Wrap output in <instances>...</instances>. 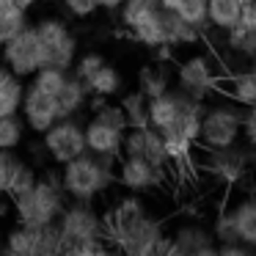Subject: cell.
Listing matches in <instances>:
<instances>
[{
  "instance_id": "27",
  "label": "cell",
  "mask_w": 256,
  "mask_h": 256,
  "mask_svg": "<svg viewBox=\"0 0 256 256\" xmlns=\"http://www.w3.org/2000/svg\"><path fill=\"white\" fill-rule=\"evenodd\" d=\"M168 88H171V74L166 72L162 64H146V66H140V72H138V91H144V94L152 100V96L166 94Z\"/></svg>"
},
{
  "instance_id": "26",
  "label": "cell",
  "mask_w": 256,
  "mask_h": 256,
  "mask_svg": "<svg viewBox=\"0 0 256 256\" xmlns=\"http://www.w3.org/2000/svg\"><path fill=\"white\" fill-rule=\"evenodd\" d=\"M28 12L20 8L14 0H0V44L17 36L20 30L28 28Z\"/></svg>"
},
{
  "instance_id": "19",
  "label": "cell",
  "mask_w": 256,
  "mask_h": 256,
  "mask_svg": "<svg viewBox=\"0 0 256 256\" xmlns=\"http://www.w3.org/2000/svg\"><path fill=\"white\" fill-rule=\"evenodd\" d=\"M3 250L14 256H39V226L17 223L3 237Z\"/></svg>"
},
{
  "instance_id": "18",
  "label": "cell",
  "mask_w": 256,
  "mask_h": 256,
  "mask_svg": "<svg viewBox=\"0 0 256 256\" xmlns=\"http://www.w3.org/2000/svg\"><path fill=\"white\" fill-rule=\"evenodd\" d=\"M56 100H58L61 118L78 116V113L88 105V86H86V80H80L74 72H69L66 74V83L61 86V91H58Z\"/></svg>"
},
{
  "instance_id": "40",
  "label": "cell",
  "mask_w": 256,
  "mask_h": 256,
  "mask_svg": "<svg viewBox=\"0 0 256 256\" xmlns=\"http://www.w3.org/2000/svg\"><path fill=\"white\" fill-rule=\"evenodd\" d=\"M242 138L256 149V105H248L242 110Z\"/></svg>"
},
{
  "instance_id": "21",
  "label": "cell",
  "mask_w": 256,
  "mask_h": 256,
  "mask_svg": "<svg viewBox=\"0 0 256 256\" xmlns=\"http://www.w3.org/2000/svg\"><path fill=\"white\" fill-rule=\"evenodd\" d=\"M162 25H166V42L171 47L196 44L201 36V30L196 25H190L188 20H182L176 12H162Z\"/></svg>"
},
{
  "instance_id": "20",
  "label": "cell",
  "mask_w": 256,
  "mask_h": 256,
  "mask_svg": "<svg viewBox=\"0 0 256 256\" xmlns=\"http://www.w3.org/2000/svg\"><path fill=\"white\" fill-rule=\"evenodd\" d=\"M234 220V228H237V237L242 240L248 248H256V196L250 198H242L228 210Z\"/></svg>"
},
{
  "instance_id": "1",
  "label": "cell",
  "mask_w": 256,
  "mask_h": 256,
  "mask_svg": "<svg viewBox=\"0 0 256 256\" xmlns=\"http://www.w3.org/2000/svg\"><path fill=\"white\" fill-rule=\"evenodd\" d=\"M116 162L118 157L91 154L83 152L80 157L61 166V184L66 190V198L74 201H94L116 184Z\"/></svg>"
},
{
  "instance_id": "15",
  "label": "cell",
  "mask_w": 256,
  "mask_h": 256,
  "mask_svg": "<svg viewBox=\"0 0 256 256\" xmlns=\"http://www.w3.org/2000/svg\"><path fill=\"white\" fill-rule=\"evenodd\" d=\"M193 100L190 94H184L182 88H168L166 94L152 96L149 100V122L154 130H166L176 122V116L182 113V108Z\"/></svg>"
},
{
  "instance_id": "24",
  "label": "cell",
  "mask_w": 256,
  "mask_h": 256,
  "mask_svg": "<svg viewBox=\"0 0 256 256\" xmlns=\"http://www.w3.org/2000/svg\"><path fill=\"white\" fill-rule=\"evenodd\" d=\"M86 86H88V94H100V96H108V100H110V96L122 94L124 78H122V72H118L116 66L105 64V66H100L88 80H86Z\"/></svg>"
},
{
  "instance_id": "6",
  "label": "cell",
  "mask_w": 256,
  "mask_h": 256,
  "mask_svg": "<svg viewBox=\"0 0 256 256\" xmlns=\"http://www.w3.org/2000/svg\"><path fill=\"white\" fill-rule=\"evenodd\" d=\"M34 28L42 42L44 66H58L69 72L78 58V36L69 30V25L61 17H42Z\"/></svg>"
},
{
  "instance_id": "41",
  "label": "cell",
  "mask_w": 256,
  "mask_h": 256,
  "mask_svg": "<svg viewBox=\"0 0 256 256\" xmlns=\"http://www.w3.org/2000/svg\"><path fill=\"white\" fill-rule=\"evenodd\" d=\"M240 22L256 30V0H254V3H248V6H242V17H240Z\"/></svg>"
},
{
  "instance_id": "13",
  "label": "cell",
  "mask_w": 256,
  "mask_h": 256,
  "mask_svg": "<svg viewBox=\"0 0 256 256\" xmlns=\"http://www.w3.org/2000/svg\"><path fill=\"white\" fill-rule=\"evenodd\" d=\"M206 152V171L215 179H220L223 184H234L242 179V174L248 171V157L242 152H237L234 146L226 149H204Z\"/></svg>"
},
{
  "instance_id": "32",
  "label": "cell",
  "mask_w": 256,
  "mask_h": 256,
  "mask_svg": "<svg viewBox=\"0 0 256 256\" xmlns=\"http://www.w3.org/2000/svg\"><path fill=\"white\" fill-rule=\"evenodd\" d=\"M72 72V69H69ZM66 69H58V66H42L39 72L30 78V83L36 86V88H42L44 94H52L58 96V91H61V86L66 83Z\"/></svg>"
},
{
  "instance_id": "31",
  "label": "cell",
  "mask_w": 256,
  "mask_h": 256,
  "mask_svg": "<svg viewBox=\"0 0 256 256\" xmlns=\"http://www.w3.org/2000/svg\"><path fill=\"white\" fill-rule=\"evenodd\" d=\"M25 122L22 116H0V149H20L25 140Z\"/></svg>"
},
{
  "instance_id": "36",
  "label": "cell",
  "mask_w": 256,
  "mask_h": 256,
  "mask_svg": "<svg viewBox=\"0 0 256 256\" xmlns=\"http://www.w3.org/2000/svg\"><path fill=\"white\" fill-rule=\"evenodd\" d=\"M105 64H108V58L102 56V52H96V50L78 52V58H74V66H72V72L78 74L80 80H88L91 74H94L100 66H105Z\"/></svg>"
},
{
  "instance_id": "47",
  "label": "cell",
  "mask_w": 256,
  "mask_h": 256,
  "mask_svg": "<svg viewBox=\"0 0 256 256\" xmlns=\"http://www.w3.org/2000/svg\"><path fill=\"white\" fill-rule=\"evenodd\" d=\"M0 196H6V190H3V188H0Z\"/></svg>"
},
{
  "instance_id": "34",
  "label": "cell",
  "mask_w": 256,
  "mask_h": 256,
  "mask_svg": "<svg viewBox=\"0 0 256 256\" xmlns=\"http://www.w3.org/2000/svg\"><path fill=\"white\" fill-rule=\"evenodd\" d=\"M176 14L182 20H188L190 25H196L198 30H204L210 25V20H206V0H182Z\"/></svg>"
},
{
  "instance_id": "7",
  "label": "cell",
  "mask_w": 256,
  "mask_h": 256,
  "mask_svg": "<svg viewBox=\"0 0 256 256\" xmlns=\"http://www.w3.org/2000/svg\"><path fill=\"white\" fill-rule=\"evenodd\" d=\"M0 58L8 66V72L20 80H28L44 66V56H42V42L36 36V28L28 25L25 30H20L17 36H12L8 42L0 44Z\"/></svg>"
},
{
  "instance_id": "12",
  "label": "cell",
  "mask_w": 256,
  "mask_h": 256,
  "mask_svg": "<svg viewBox=\"0 0 256 256\" xmlns=\"http://www.w3.org/2000/svg\"><path fill=\"white\" fill-rule=\"evenodd\" d=\"M122 154L127 157H146V160L157 162V166H168L166 144H162V132L154 127L144 130H127L122 144Z\"/></svg>"
},
{
  "instance_id": "4",
  "label": "cell",
  "mask_w": 256,
  "mask_h": 256,
  "mask_svg": "<svg viewBox=\"0 0 256 256\" xmlns=\"http://www.w3.org/2000/svg\"><path fill=\"white\" fill-rule=\"evenodd\" d=\"M58 228L64 237V254H72L74 245L88 240H105V218L96 212L94 201H74L58 215Z\"/></svg>"
},
{
  "instance_id": "5",
  "label": "cell",
  "mask_w": 256,
  "mask_h": 256,
  "mask_svg": "<svg viewBox=\"0 0 256 256\" xmlns=\"http://www.w3.org/2000/svg\"><path fill=\"white\" fill-rule=\"evenodd\" d=\"M162 223L154 220L149 212H144L140 218L122 226H105V240L110 245H116L118 250L132 256H154L157 240L162 237Z\"/></svg>"
},
{
  "instance_id": "10",
  "label": "cell",
  "mask_w": 256,
  "mask_h": 256,
  "mask_svg": "<svg viewBox=\"0 0 256 256\" xmlns=\"http://www.w3.org/2000/svg\"><path fill=\"white\" fill-rule=\"evenodd\" d=\"M168 166H157V162L146 160V157H127L122 154V160L116 162V182L124 190L132 193H144V190H154L166 182Z\"/></svg>"
},
{
  "instance_id": "30",
  "label": "cell",
  "mask_w": 256,
  "mask_h": 256,
  "mask_svg": "<svg viewBox=\"0 0 256 256\" xmlns=\"http://www.w3.org/2000/svg\"><path fill=\"white\" fill-rule=\"evenodd\" d=\"M22 94H25V83L12 74L0 86V116H17L20 108H22Z\"/></svg>"
},
{
  "instance_id": "38",
  "label": "cell",
  "mask_w": 256,
  "mask_h": 256,
  "mask_svg": "<svg viewBox=\"0 0 256 256\" xmlns=\"http://www.w3.org/2000/svg\"><path fill=\"white\" fill-rule=\"evenodd\" d=\"M22 157L17 154V149H0V188L6 190L12 176L17 174V168L22 166Z\"/></svg>"
},
{
  "instance_id": "8",
  "label": "cell",
  "mask_w": 256,
  "mask_h": 256,
  "mask_svg": "<svg viewBox=\"0 0 256 256\" xmlns=\"http://www.w3.org/2000/svg\"><path fill=\"white\" fill-rule=\"evenodd\" d=\"M42 144H44V152L56 166H64V162L80 157L86 149V124L78 122V116H66L58 118L47 132H42Z\"/></svg>"
},
{
  "instance_id": "2",
  "label": "cell",
  "mask_w": 256,
  "mask_h": 256,
  "mask_svg": "<svg viewBox=\"0 0 256 256\" xmlns=\"http://www.w3.org/2000/svg\"><path fill=\"white\" fill-rule=\"evenodd\" d=\"M64 206H66V190L61 184V174H44L36 179L30 190L12 198L17 223H25V226H44V223L58 220Z\"/></svg>"
},
{
  "instance_id": "37",
  "label": "cell",
  "mask_w": 256,
  "mask_h": 256,
  "mask_svg": "<svg viewBox=\"0 0 256 256\" xmlns=\"http://www.w3.org/2000/svg\"><path fill=\"white\" fill-rule=\"evenodd\" d=\"M94 118H96V122H102V124H108V127L122 130V132H127V130H130L122 105H110V102H105L102 108H96V110H94Z\"/></svg>"
},
{
  "instance_id": "11",
  "label": "cell",
  "mask_w": 256,
  "mask_h": 256,
  "mask_svg": "<svg viewBox=\"0 0 256 256\" xmlns=\"http://www.w3.org/2000/svg\"><path fill=\"white\" fill-rule=\"evenodd\" d=\"M20 116H22L25 127H28L30 132L42 135V132H47L58 118H61L58 100L52 94H44L42 88H36L34 83H28V86H25V94H22Z\"/></svg>"
},
{
  "instance_id": "33",
  "label": "cell",
  "mask_w": 256,
  "mask_h": 256,
  "mask_svg": "<svg viewBox=\"0 0 256 256\" xmlns=\"http://www.w3.org/2000/svg\"><path fill=\"white\" fill-rule=\"evenodd\" d=\"M52 254H64V237L56 220L39 226V256H52Z\"/></svg>"
},
{
  "instance_id": "23",
  "label": "cell",
  "mask_w": 256,
  "mask_h": 256,
  "mask_svg": "<svg viewBox=\"0 0 256 256\" xmlns=\"http://www.w3.org/2000/svg\"><path fill=\"white\" fill-rule=\"evenodd\" d=\"M122 110L124 116H127V127L130 130H144V127H152L149 122V96L144 94V91H130V94L122 96Z\"/></svg>"
},
{
  "instance_id": "44",
  "label": "cell",
  "mask_w": 256,
  "mask_h": 256,
  "mask_svg": "<svg viewBox=\"0 0 256 256\" xmlns=\"http://www.w3.org/2000/svg\"><path fill=\"white\" fill-rule=\"evenodd\" d=\"M8 78H12V72H8V66H6V64H3V58H0V86L6 83Z\"/></svg>"
},
{
  "instance_id": "22",
  "label": "cell",
  "mask_w": 256,
  "mask_h": 256,
  "mask_svg": "<svg viewBox=\"0 0 256 256\" xmlns=\"http://www.w3.org/2000/svg\"><path fill=\"white\" fill-rule=\"evenodd\" d=\"M130 36H132L138 44H144L146 50H157L160 44H168L166 42V25H162V8L152 17H146L144 22H138L135 28H130Z\"/></svg>"
},
{
  "instance_id": "43",
  "label": "cell",
  "mask_w": 256,
  "mask_h": 256,
  "mask_svg": "<svg viewBox=\"0 0 256 256\" xmlns=\"http://www.w3.org/2000/svg\"><path fill=\"white\" fill-rule=\"evenodd\" d=\"M179 3H182V0H160V8L162 12H176Z\"/></svg>"
},
{
  "instance_id": "28",
  "label": "cell",
  "mask_w": 256,
  "mask_h": 256,
  "mask_svg": "<svg viewBox=\"0 0 256 256\" xmlns=\"http://www.w3.org/2000/svg\"><path fill=\"white\" fill-rule=\"evenodd\" d=\"M157 12H160V0H124L122 8H118V20H122V25L130 30Z\"/></svg>"
},
{
  "instance_id": "17",
  "label": "cell",
  "mask_w": 256,
  "mask_h": 256,
  "mask_svg": "<svg viewBox=\"0 0 256 256\" xmlns=\"http://www.w3.org/2000/svg\"><path fill=\"white\" fill-rule=\"evenodd\" d=\"M218 91H220L226 100H232L234 105H240V108L256 105V74L250 72V69L237 72V74H232L228 80H220V83H218Z\"/></svg>"
},
{
  "instance_id": "46",
  "label": "cell",
  "mask_w": 256,
  "mask_h": 256,
  "mask_svg": "<svg viewBox=\"0 0 256 256\" xmlns=\"http://www.w3.org/2000/svg\"><path fill=\"white\" fill-rule=\"evenodd\" d=\"M240 6H248V3H254V0H237Z\"/></svg>"
},
{
  "instance_id": "35",
  "label": "cell",
  "mask_w": 256,
  "mask_h": 256,
  "mask_svg": "<svg viewBox=\"0 0 256 256\" xmlns=\"http://www.w3.org/2000/svg\"><path fill=\"white\" fill-rule=\"evenodd\" d=\"M36 179H39L36 168L30 166V162H22V166L17 168V174L12 176V182H8L6 196H8V198H14V196H20V193H25V190H30V188L36 184Z\"/></svg>"
},
{
  "instance_id": "29",
  "label": "cell",
  "mask_w": 256,
  "mask_h": 256,
  "mask_svg": "<svg viewBox=\"0 0 256 256\" xmlns=\"http://www.w3.org/2000/svg\"><path fill=\"white\" fill-rule=\"evenodd\" d=\"M226 44L232 52L250 58L256 52V30L248 28V25H242V22H237L234 28L226 30Z\"/></svg>"
},
{
  "instance_id": "3",
  "label": "cell",
  "mask_w": 256,
  "mask_h": 256,
  "mask_svg": "<svg viewBox=\"0 0 256 256\" xmlns=\"http://www.w3.org/2000/svg\"><path fill=\"white\" fill-rule=\"evenodd\" d=\"M240 138H242V110L232 100L204 108V113H201V132H198V144L204 149L237 146Z\"/></svg>"
},
{
  "instance_id": "9",
  "label": "cell",
  "mask_w": 256,
  "mask_h": 256,
  "mask_svg": "<svg viewBox=\"0 0 256 256\" xmlns=\"http://www.w3.org/2000/svg\"><path fill=\"white\" fill-rule=\"evenodd\" d=\"M218 83H220V78H218L215 66H212V61L206 56L193 52V56H188L184 61H179V66H176V86L184 91V94L193 96V100L204 102L206 94L218 88Z\"/></svg>"
},
{
  "instance_id": "16",
  "label": "cell",
  "mask_w": 256,
  "mask_h": 256,
  "mask_svg": "<svg viewBox=\"0 0 256 256\" xmlns=\"http://www.w3.org/2000/svg\"><path fill=\"white\" fill-rule=\"evenodd\" d=\"M122 144H124V132L116 127L96 122L91 116V122H86V149L91 154H108V157H122Z\"/></svg>"
},
{
  "instance_id": "42",
  "label": "cell",
  "mask_w": 256,
  "mask_h": 256,
  "mask_svg": "<svg viewBox=\"0 0 256 256\" xmlns=\"http://www.w3.org/2000/svg\"><path fill=\"white\" fill-rule=\"evenodd\" d=\"M122 3H124V0H96V6H100V12H108V14L118 12V8H122Z\"/></svg>"
},
{
  "instance_id": "39",
  "label": "cell",
  "mask_w": 256,
  "mask_h": 256,
  "mask_svg": "<svg viewBox=\"0 0 256 256\" xmlns=\"http://www.w3.org/2000/svg\"><path fill=\"white\" fill-rule=\"evenodd\" d=\"M61 6H64V12L74 20H91L100 12L96 0H61Z\"/></svg>"
},
{
  "instance_id": "14",
  "label": "cell",
  "mask_w": 256,
  "mask_h": 256,
  "mask_svg": "<svg viewBox=\"0 0 256 256\" xmlns=\"http://www.w3.org/2000/svg\"><path fill=\"white\" fill-rule=\"evenodd\" d=\"M174 237V254L176 256H198V254H215L218 240L212 237L210 228L198 226V223H182Z\"/></svg>"
},
{
  "instance_id": "25",
  "label": "cell",
  "mask_w": 256,
  "mask_h": 256,
  "mask_svg": "<svg viewBox=\"0 0 256 256\" xmlns=\"http://www.w3.org/2000/svg\"><path fill=\"white\" fill-rule=\"evenodd\" d=\"M240 17H242V6L237 0H206V20L212 28L228 30L240 22Z\"/></svg>"
},
{
  "instance_id": "45",
  "label": "cell",
  "mask_w": 256,
  "mask_h": 256,
  "mask_svg": "<svg viewBox=\"0 0 256 256\" xmlns=\"http://www.w3.org/2000/svg\"><path fill=\"white\" fill-rule=\"evenodd\" d=\"M248 64H250V66H248V69H250V72H254V74H256V52H254V56H250V58H248Z\"/></svg>"
}]
</instances>
